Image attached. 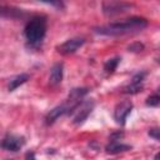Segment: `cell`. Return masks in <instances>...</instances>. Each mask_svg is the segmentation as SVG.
I'll list each match as a JSON object with an SVG mask.
<instances>
[{
  "mask_svg": "<svg viewBox=\"0 0 160 160\" xmlns=\"http://www.w3.org/2000/svg\"><path fill=\"white\" fill-rule=\"evenodd\" d=\"M146 26H148V20H145L144 18H131L124 21L98 26L94 29V31L99 35H105V36H121V35L139 32L144 30Z\"/></svg>",
  "mask_w": 160,
  "mask_h": 160,
  "instance_id": "obj_1",
  "label": "cell"
},
{
  "mask_svg": "<svg viewBox=\"0 0 160 160\" xmlns=\"http://www.w3.org/2000/svg\"><path fill=\"white\" fill-rule=\"evenodd\" d=\"M46 19L44 16H35L32 18L25 26L24 29V34H25V38L26 40L35 45V44H39L45 34H46Z\"/></svg>",
  "mask_w": 160,
  "mask_h": 160,
  "instance_id": "obj_2",
  "label": "cell"
},
{
  "mask_svg": "<svg viewBox=\"0 0 160 160\" xmlns=\"http://www.w3.org/2000/svg\"><path fill=\"white\" fill-rule=\"evenodd\" d=\"M88 94V89L86 88H75L69 92V96L66 99V101L64 102L65 108H66V114L72 112L78 105L81 102V99Z\"/></svg>",
  "mask_w": 160,
  "mask_h": 160,
  "instance_id": "obj_3",
  "label": "cell"
},
{
  "mask_svg": "<svg viewBox=\"0 0 160 160\" xmlns=\"http://www.w3.org/2000/svg\"><path fill=\"white\" fill-rule=\"evenodd\" d=\"M131 5L119 0H105L102 2V11L106 16H114L130 10Z\"/></svg>",
  "mask_w": 160,
  "mask_h": 160,
  "instance_id": "obj_4",
  "label": "cell"
},
{
  "mask_svg": "<svg viewBox=\"0 0 160 160\" xmlns=\"http://www.w3.org/2000/svg\"><path fill=\"white\" fill-rule=\"evenodd\" d=\"M94 106H95V102L92 100H88V101L80 102L78 105V108L74 110L75 115L72 118V122L75 125H81L88 119V116L91 114V111L94 110Z\"/></svg>",
  "mask_w": 160,
  "mask_h": 160,
  "instance_id": "obj_5",
  "label": "cell"
},
{
  "mask_svg": "<svg viewBox=\"0 0 160 160\" xmlns=\"http://www.w3.org/2000/svg\"><path fill=\"white\" fill-rule=\"evenodd\" d=\"M131 110H132V102L131 101L125 100V101L119 102L114 109V120L116 121V124L124 125L126 121V118L131 112Z\"/></svg>",
  "mask_w": 160,
  "mask_h": 160,
  "instance_id": "obj_6",
  "label": "cell"
},
{
  "mask_svg": "<svg viewBox=\"0 0 160 160\" xmlns=\"http://www.w3.org/2000/svg\"><path fill=\"white\" fill-rule=\"evenodd\" d=\"M84 44H85V40L82 38H72L66 40L61 45H59L58 51L62 55H70V54H74L78 49H80Z\"/></svg>",
  "mask_w": 160,
  "mask_h": 160,
  "instance_id": "obj_7",
  "label": "cell"
},
{
  "mask_svg": "<svg viewBox=\"0 0 160 160\" xmlns=\"http://www.w3.org/2000/svg\"><path fill=\"white\" fill-rule=\"evenodd\" d=\"M25 144V140L22 136L18 135H8L2 141H1V148L6 151H12L16 152L19 151Z\"/></svg>",
  "mask_w": 160,
  "mask_h": 160,
  "instance_id": "obj_8",
  "label": "cell"
},
{
  "mask_svg": "<svg viewBox=\"0 0 160 160\" xmlns=\"http://www.w3.org/2000/svg\"><path fill=\"white\" fill-rule=\"evenodd\" d=\"M145 75L146 72H138L136 75L132 76L131 81L129 82V85H126L124 88V92L125 94H136V92H140L142 90V82H144V79H145Z\"/></svg>",
  "mask_w": 160,
  "mask_h": 160,
  "instance_id": "obj_9",
  "label": "cell"
},
{
  "mask_svg": "<svg viewBox=\"0 0 160 160\" xmlns=\"http://www.w3.org/2000/svg\"><path fill=\"white\" fill-rule=\"evenodd\" d=\"M62 75H64V65L62 62H56L52 65L51 70H50V76H49V81L50 85H58L61 82L62 80Z\"/></svg>",
  "mask_w": 160,
  "mask_h": 160,
  "instance_id": "obj_10",
  "label": "cell"
},
{
  "mask_svg": "<svg viewBox=\"0 0 160 160\" xmlns=\"http://www.w3.org/2000/svg\"><path fill=\"white\" fill-rule=\"evenodd\" d=\"M65 114H66V108H65L64 104H61V105H59V106H56V108H54L52 110L49 111V114H48L46 118H45V122H46L48 125L54 124L60 116H62V115H65Z\"/></svg>",
  "mask_w": 160,
  "mask_h": 160,
  "instance_id": "obj_11",
  "label": "cell"
},
{
  "mask_svg": "<svg viewBox=\"0 0 160 160\" xmlns=\"http://www.w3.org/2000/svg\"><path fill=\"white\" fill-rule=\"evenodd\" d=\"M130 149H131L130 145L121 144V142L119 141V139H111L110 144L106 146V152H109V154H119V152L128 151V150H130Z\"/></svg>",
  "mask_w": 160,
  "mask_h": 160,
  "instance_id": "obj_12",
  "label": "cell"
},
{
  "mask_svg": "<svg viewBox=\"0 0 160 160\" xmlns=\"http://www.w3.org/2000/svg\"><path fill=\"white\" fill-rule=\"evenodd\" d=\"M29 79H30L29 74H20V75H16V76L12 78V79L10 80V82H9V86H8L9 91H14V90L18 89L20 85L25 84Z\"/></svg>",
  "mask_w": 160,
  "mask_h": 160,
  "instance_id": "obj_13",
  "label": "cell"
},
{
  "mask_svg": "<svg viewBox=\"0 0 160 160\" xmlns=\"http://www.w3.org/2000/svg\"><path fill=\"white\" fill-rule=\"evenodd\" d=\"M119 61H120V58H112V59H109L105 64H104V71L106 75H110L115 71V69L118 68L119 65Z\"/></svg>",
  "mask_w": 160,
  "mask_h": 160,
  "instance_id": "obj_14",
  "label": "cell"
},
{
  "mask_svg": "<svg viewBox=\"0 0 160 160\" xmlns=\"http://www.w3.org/2000/svg\"><path fill=\"white\" fill-rule=\"evenodd\" d=\"M159 102H160V98L158 94H154L146 99V105H149V106H158Z\"/></svg>",
  "mask_w": 160,
  "mask_h": 160,
  "instance_id": "obj_15",
  "label": "cell"
},
{
  "mask_svg": "<svg viewBox=\"0 0 160 160\" xmlns=\"http://www.w3.org/2000/svg\"><path fill=\"white\" fill-rule=\"evenodd\" d=\"M41 2H45L48 5H51L54 8L58 9H62L64 8V0H40Z\"/></svg>",
  "mask_w": 160,
  "mask_h": 160,
  "instance_id": "obj_16",
  "label": "cell"
},
{
  "mask_svg": "<svg viewBox=\"0 0 160 160\" xmlns=\"http://www.w3.org/2000/svg\"><path fill=\"white\" fill-rule=\"evenodd\" d=\"M142 49H144V45L140 44V42H134V44H131V45L128 46V50L129 51H132V52H139Z\"/></svg>",
  "mask_w": 160,
  "mask_h": 160,
  "instance_id": "obj_17",
  "label": "cell"
},
{
  "mask_svg": "<svg viewBox=\"0 0 160 160\" xmlns=\"http://www.w3.org/2000/svg\"><path fill=\"white\" fill-rule=\"evenodd\" d=\"M149 136L152 138L154 140H159V129H158V128L150 129V130H149Z\"/></svg>",
  "mask_w": 160,
  "mask_h": 160,
  "instance_id": "obj_18",
  "label": "cell"
}]
</instances>
